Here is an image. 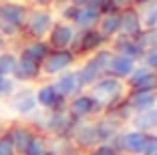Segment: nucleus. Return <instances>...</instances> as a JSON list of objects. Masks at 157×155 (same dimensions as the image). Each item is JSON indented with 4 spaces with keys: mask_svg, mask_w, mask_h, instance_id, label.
<instances>
[{
    "mask_svg": "<svg viewBox=\"0 0 157 155\" xmlns=\"http://www.w3.org/2000/svg\"><path fill=\"white\" fill-rule=\"evenodd\" d=\"M123 91H125V87H123V83H121L119 79L105 75V77H99L97 81L91 85V93H89V95L97 101V105L103 109V107L117 105L119 99L123 97Z\"/></svg>",
    "mask_w": 157,
    "mask_h": 155,
    "instance_id": "f257e3e1",
    "label": "nucleus"
},
{
    "mask_svg": "<svg viewBox=\"0 0 157 155\" xmlns=\"http://www.w3.org/2000/svg\"><path fill=\"white\" fill-rule=\"evenodd\" d=\"M145 137H147V133L137 131V129H131V131H123V133L119 131V133H117V135L111 139V143H113V147H115L119 153L139 155V153H141V149H143Z\"/></svg>",
    "mask_w": 157,
    "mask_h": 155,
    "instance_id": "f03ea898",
    "label": "nucleus"
},
{
    "mask_svg": "<svg viewBox=\"0 0 157 155\" xmlns=\"http://www.w3.org/2000/svg\"><path fill=\"white\" fill-rule=\"evenodd\" d=\"M75 63V52L69 48L65 50H52L44 56V60L40 63V71L44 75H51V77H56V75L69 71L71 64Z\"/></svg>",
    "mask_w": 157,
    "mask_h": 155,
    "instance_id": "7ed1b4c3",
    "label": "nucleus"
},
{
    "mask_svg": "<svg viewBox=\"0 0 157 155\" xmlns=\"http://www.w3.org/2000/svg\"><path fill=\"white\" fill-rule=\"evenodd\" d=\"M131 89H141V91H157V73L147 67H135L133 73L125 79Z\"/></svg>",
    "mask_w": 157,
    "mask_h": 155,
    "instance_id": "20e7f679",
    "label": "nucleus"
},
{
    "mask_svg": "<svg viewBox=\"0 0 157 155\" xmlns=\"http://www.w3.org/2000/svg\"><path fill=\"white\" fill-rule=\"evenodd\" d=\"M73 141L77 145V149H91L99 141V133L95 123H78L73 127Z\"/></svg>",
    "mask_w": 157,
    "mask_h": 155,
    "instance_id": "39448f33",
    "label": "nucleus"
},
{
    "mask_svg": "<svg viewBox=\"0 0 157 155\" xmlns=\"http://www.w3.org/2000/svg\"><path fill=\"white\" fill-rule=\"evenodd\" d=\"M51 34H48V42H51V46L55 50H65L69 48L71 45H73L75 37H77V32H75V28L71 26V24L67 22H59V24H52Z\"/></svg>",
    "mask_w": 157,
    "mask_h": 155,
    "instance_id": "423d86ee",
    "label": "nucleus"
},
{
    "mask_svg": "<svg viewBox=\"0 0 157 155\" xmlns=\"http://www.w3.org/2000/svg\"><path fill=\"white\" fill-rule=\"evenodd\" d=\"M99 18H101L99 0H91V2H89V4H85V6H77V14H75L73 22L77 24L78 28L87 30V28H93V26H95V24L99 22Z\"/></svg>",
    "mask_w": 157,
    "mask_h": 155,
    "instance_id": "0eeeda50",
    "label": "nucleus"
},
{
    "mask_svg": "<svg viewBox=\"0 0 157 155\" xmlns=\"http://www.w3.org/2000/svg\"><path fill=\"white\" fill-rule=\"evenodd\" d=\"M127 107L133 113H141V111L153 109L157 105V91H141V89H133L127 97Z\"/></svg>",
    "mask_w": 157,
    "mask_h": 155,
    "instance_id": "6e6552de",
    "label": "nucleus"
},
{
    "mask_svg": "<svg viewBox=\"0 0 157 155\" xmlns=\"http://www.w3.org/2000/svg\"><path fill=\"white\" fill-rule=\"evenodd\" d=\"M119 32L121 37L127 38H137L141 32H143V26H141V20H139V12L133 8H125L123 12H119Z\"/></svg>",
    "mask_w": 157,
    "mask_h": 155,
    "instance_id": "1a4fd4ad",
    "label": "nucleus"
},
{
    "mask_svg": "<svg viewBox=\"0 0 157 155\" xmlns=\"http://www.w3.org/2000/svg\"><path fill=\"white\" fill-rule=\"evenodd\" d=\"M99 109L101 107L97 105V101L93 99L91 95H75L73 101L69 103V115L73 119H85Z\"/></svg>",
    "mask_w": 157,
    "mask_h": 155,
    "instance_id": "9d476101",
    "label": "nucleus"
},
{
    "mask_svg": "<svg viewBox=\"0 0 157 155\" xmlns=\"http://www.w3.org/2000/svg\"><path fill=\"white\" fill-rule=\"evenodd\" d=\"M34 97H36V105L44 107V109L65 111V97H60L52 85H42V87L34 93Z\"/></svg>",
    "mask_w": 157,
    "mask_h": 155,
    "instance_id": "9b49d317",
    "label": "nucleus"
},
{
    "mask_svg": "<svg viewBox=\"0 0 157 155\" xmlns=\"http://www.w3.org/2000/svg\"><path fill=\"white\" fill-rule=\"evenodd\" d=\"M52 87L56 89V93H59L60 97H65V99L67 97L78 95V91L83 89L81 87V81H78L77 71H65V73H60Z\"/></svg>",
    "mask_w": 157,
    "mask_h": 155,
    "instance_id": "f8f14e48",
    "label": "nucleus"
},
{
    "mask_svg": "<svg viewBox=\"0 0 157 155\" xmlns=\"http://www.w3.org/2000/svg\"><path fill=\"white\" fill-rule=\"evenodd\" d=\"M105 38L101 37V32L95 30V28H87L83 30L78 37H75L73 45H75V50L77 52H93V50H99L103 45Z\"/></svg>",
    "mask_w": 157,
    "mask_h": 155,
    "instance_id": "ddd939ff",
    "label": "nucleus"
},
{
    "mask_svg": "<svg viewBox=\"0 0 157 155\" xmlns=\"http://www.w3.org/2000/svg\"><path fill=\"white\" fill-rule=\"evenodd\" d=\"M26 24H28V32L34 38H40L52 28V18H51V14L44 12V10H34V12L28 14Z\"/></svg>",
    "mask_w": 157,
    "mask_h": 155,
    "instance_id": "4468645a",
    "label": "nucleus"
},
{
    "mask_svg": "<svg viewBox=\"0 0 157 155\" xmlns=\"http://www.w3.org/2000/svg\"><path fill=\"white\" fill-rule=\"evenodd\" d=\"M143 46L137 42V38H127V37H119L115 41V55H121V56H127L131 60H141L143 56Z\"/></svg>",
    "mask_w": 157,
    "mask_h": 155,
    "instance_id": "2eb2a0df",
    "label": "nucleus"
},
{
    "mask_svg": "<svg viewBox=\"0 0 157 155\" xmlns=\"http://www.w3.org/2000/svg\"><path fill=\"white\" fill-rule=\"evenodd\" d=\"M135 67H137L135 60L127 59V56H121V55H113L111 64H109V68H107V75L119 79V81H123V79H127L131 73H133Z\"/></svg>",
    "mask_w": 157,
    "mask_h": 155,
    "instance_id": "dca6fc26",
    "label": "nucleus"
},
{
    "mask_svg": "<svg viewBox=\"0 0 157 155\" xmlns=\"http://www.w3.org/2000/svg\"><path fill=\"white\" fill-rule=\"evenodd\" d=\"M131 125H133V129L143 131V133H151L153 129H157V105L153 109L133 113L131 115Z\"/></svg>",
    "mask_w": 157,
    "mask_h": 155,
    "instance_id": "f3484780",
    "label": "nucleus"
},
{
    "mask_svg": "<svg viewBox=\"0 0 157 155\" xmlns=\"http://www.w3.org/2000/svg\"><path fill=\"white\" fill-rule=\"evenodd\" d=\"M26 20V10L20 4H0V22L12 24V26H22Z\"/></svg>",
    "mask_w": 157,
    "mask_h": 155,
    "instance_id": "a211bd4d",
    "label": "nucleus"
},
{
    "mask_svg": "<svg viewBox=\"0 0 157 155\" xmlns=\"http://www.w3.org/2000/svg\"><path fill=\"white\" fill-rule=\"evenodd\" d=\"M99 32H101L103 38H113L119 34V12H109V14H101L99 18Z\"/></svg>",
    "mask_w": 157,
    "mask_h": 155,
    "instance_id": "6ab92c4d",
    "label": "nucleus"
},
{
    "mask_svg": "<svg viewBox=\"0 0 157 155\" xmlns=\"http://www.w3.org/2000/svg\"><path fill=\"white\" fill-rule=\"evenodd\" d=\"M38 73H40V64L20 56V59L16 60V67H14L12 75L18 79V81H30V79H34Z\"/></svg>",
    "mask_w": 157,
    "mask_h": 155,
    "instance_id": "aec40b11",
    "label": "nucleus"
},
{
    "mask_svg": "<svg viewBox=\"0 0 157 155\" xmlns=\"http://www.w3.org/2000/svg\"><path fill=\"white\" fill-rule=\"evenodd\" d=\"M12 109L20 115H30L36 109V97L30 91H22L12 99Z\"/></svg>",
    "mask_w": 157,
    "mask_h": 155,
    "instance_id": "412c9836",
    "label": "nucleus"
},
{
    "mask_svg": "<svg viewBox=\"0 0 157 155\" xmlns=\"http://www.w3.org/2000/svg\"><path fill=\"white\" fill-rule=\"evenodd\" d=\"M8 137H10V141H12L14 153L22 155L24 149H26V145L30 143V139H33V131H28L26 127H14L12 131L8 133Z\"/></svg>",
    "mask_w": 157,
    "mask_h": 155,
    "instance_id": "4be33fe9",
    "label": "nucleus"
},
{
    "mask_svg": "<svg viewBox=\"0 0 157 155\" xmlns=\"http://www.w3.org/2000/svg\"><path fill=\"white\" fill-rule=\"evenodd\" d=\"M77 75H78V81H81V87H83V89L85 87H91V85L97 81L99 77H103L101 71H99V67L95 64V60H93V59H89L83 67L78 68Z\"/></svg>",
    "mask_w": 157,
    "mask_h": 155,
    "instance_id": "5701e85b",
    "label": "nucleus"
},
{
    "mask_svg": "<svg viewBox=\"0 0 157 155\" xmlns=\"http://www.w3.org/2000/svg\"><path fill=\"white\" fill-rule=\"evenodd\" d=\"M46 55H48V45H46V42L36 41V42H30V45L24 46V48H22V55H20V56L40 64L42 60H44Z\"/></svg>",
    "mask_w": 157,
    "mask_h": 155,
    "instance_id": "b1692460",
    "label": "nucleus"
},
{
    "mask_svg": "<svg viewBox=\"0 0 157 155\" xmlns=\"http://www.w3.org/2000/svg\"><path fill=\"white\" fill-rule=\"evenodd\" d=\"M139 20H141V26L143 30H155L157 28V0H151L143 6L141 14H139Z\"/></svg>",
    "mask_w": 157,
    "mask_h": 155,
    "instance_id": "393cba45",
    "label": "nucleus"
},
{
    "mask_svg": "<svg viewBox=\"0 0 157 155\" xmlns=\"http://www.w3.org/2000/svg\"><path fill=\"white\" fill-rule=\"evenodd\" d=\"M113 55H115L113 50H103V48H99L97 52H95V56H91V59L95 60V64L99 67L101 75H107V68H109V64H111Z\"/></svg>",
    "mask_w": 157,
    "mask_h": 155,
    "instance_id": "a878e982",
    "label": "nucleus"
},
{
    "mask_svg": "<svg viewBox=\"0 0 157 155\" xmlns=\"http://www.w3.org/2000/svg\"><path fill=\"white\" fill-rule=\"evenodd\" d=\"M16 56L10 55V52H0V77H6V75L14 73V67H16Z\"/></svg>",
    "mask_w": 157,
    "mask_h": 155,
    "instance_id": "bb28decb",
    "label": "nucleus"
},
{
    "mask_svg": "<svg viewBox=\"0 0 157 155\" xmlns=\"http://www.w3.org/2000/svg\"><path fill=\"white\" fill-rule=\"evenodd\" d=\"M46 151V143L44 139H40V137L33 135V139H30V143L26 145V149H24L22 155H42Z\"/></svg>",
    "mask_w": 157,
    "mask_h": 155,
    "instance_id": "cd10ccee",
    "label": "nucleus"
},
{
    "mask_svg": "<svg viewBox=\"0 0 157 155\" xmlns=\"http://www.w3.org/2000/svg\"><path fill=\"white\" fill-rule=\"evenodd\" d=\"M139 155H157V133H147L145 137V143H143V149Z\"/></svg>",
    "mask_w": 157,
    "mask_h": 155,
    "instance_id": "c85d7f7f",
    "label": "nucleus"
},
{
    "mask_svg": "<svg viewBox=\"0 0 157 155\" xmlns=\"http://www.w3.org/2000/svg\"><path fill=\"white\" fill-rule=\"evenodd\" d=\"M89 155H119V151L113 147V143H97L89 149Z\"/></svg>",
    "mask_w": 157,
    "mask_h": 155,
    "instance_id": "c756f323",
    "label": "nucleus"
},
{
    "mask_svg": "<svg viewBox=\"0 0 157 155\" xmlns=\"http://www.w3.org/2000/svg\"><path fill=\"white\" fill-rule=\"evenodd\" d=\"M141 63H143V67H147V68H151V71L157 73V46L145 50L143 56H141Z\"/></svg>",
    "mask_w": 157,
    "mask_h": 155,
    "instance_id": "7c9ffc66",
    "label": "nucleus"
},
{
    "mask_svg": "<svg viewBox=\"0 0 157 155\" xmlns=\"http://www.w3.org/2000/svg\"><path fill=\"white\" fill-rule=\"evenodd\" d=\"M0 155H16L14 153V147H12V141H10L8 135L0 137Z\"/></svg>",
    "mask_w": 157,
    "mask_h": 155,
    "instance_id": "2f4dec72",
    "label": "nucleus"
},
{
    "mask_svg": "<svg viewBox=\"0 0 157 155\" xmlns=\"http://www.w3.org/2000/svg\"><path fill=\"white\" fill-rule=\"evenodd\" d=\"M56 155H81V151H78L77 147H65V149L60 151V153H56Z\"/></svg>",
    "mask_w": 157,
    "mask_h": 155,
    "instance_id": "473e14b6",
    "label": "nucleus"
},
{
    "mask_svg": "<svg viewBox=\"0 0 157 155\" xmlns=\"http://www.w3.org/2000/svg\"><path fill=\"white\" fill-rule=\"evenodd\" d=\"M4 91H8V83L4 81V77H0V95H2Z\"/></svg>",
    "mask_w": 157,
    "mask_h": 155,
    "instance_id": "72a5a7b5",
    "label": "nucleus"
},
{
    "mask_svg": "<svg viewBox=\"0 0 157 155\" xmlns=\"http://www.w3.org/2000/svg\"><path fill=\"white\" fill-rule=\"evenodd\" d=\"M91 0H71V4L73 6H85V4H89Z\"/></svg>",
    "mask_w": 157,
    "mask_h": 155,
    "instance_id": "f704fd0d",
    "label": "nucleus"
},
{
    "mask_svg": "<svg viewBox=\"0 0 157 155\" xmlns=\"http://www.w3.org/2000/svg\"><path fill=\"white\" fill-rule=\"evenodd\" d=\"M115 2H117V6L121 8V6H129V4H133L135 0H115Z\"/></svg>",
    "mask_w": 157,
    "mask_h": 155,
    "instance_id": "c9c22d12",
    "label": "nucleus"
},
{
    "mask_svg": "<svg viewBox=\"0 0 157 155\" xmlns=\"http://www.w3.org/2000/svg\"><path fill=\"white\" fill-rule=\"evenodd\" d=\"M33 2H36V4H48V0H33Z\"/></svg>",
    "mask_w": 157,
    "mask_h": 155,
    "instance_id": "e433bc0d",
    "label": "nucleus"
},
{
    "mask_svg": "<svg viewBox=\"0 0 157 155\" xmlns=\"http://www.w3.org/2000/svg\"><path fill=\"white\" fill-rule=\"evenodd\" d=\"M137 4H147V2H151V0H135Z\"/></svg>",
    "mask_w": 157,
    "mask_h": 155,
    "instance_id": "4c0bfd02",
    "label": "nucleus"
},
{
    "mask_svg": "<svg viewBox=\"0 0 157 155\" xmlns=\"http://www.w3.org/2000/svg\"><path fill=\"white\" fill-rule=\"evenodd\" d=\"M42 155H56V153H55V151H48V149H46V151H44Z\"/></svg>",
    "mask_w": 157,
    "mask_h": 155,
    "instance_id": "58836bf2",
    "label": "nucleus"
},
{
    "mask_svg": "<svg viewBox=\"0 0 157 155\" xmlns=\"http://www.w3.org/2000/svg\"><path fill=\"white\" fill-rule=\"evenodd\" d=\"M155 41H157V28H155Z\"/></svg>",
    "mask_w": 157,
    "mask_h": 155,
    "instance_id": "ea45409f",
    "label": "nucleus"
}]
</instances>
